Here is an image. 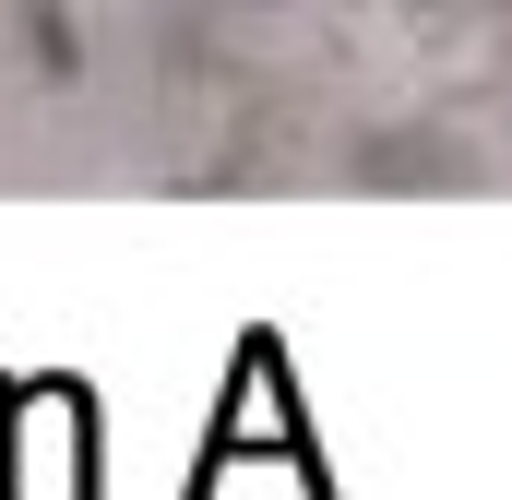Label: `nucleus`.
Wrapping results in <instances>:
<instances>
[]
</instances>
